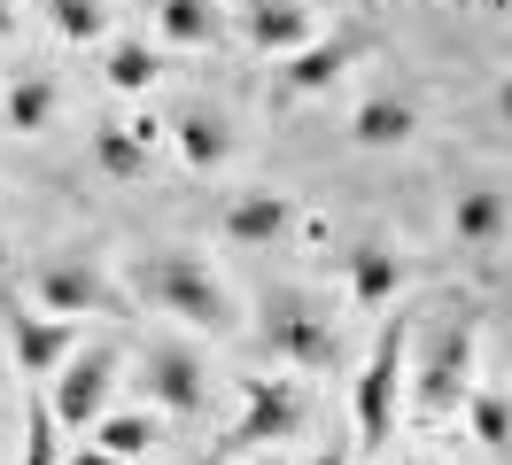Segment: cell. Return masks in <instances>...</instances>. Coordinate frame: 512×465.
<instances>
[{"label":"cell","mask_w":512,"mask_h":465,"mask_svg":"<svg viewBox=\"0 0 512 465\" xmlns=\"http://www.w3.org/2000/svg\"><path fill=\"white\" fill-rule=\"evenodd\" d=\"M132 287H140V303L171 310V318H187V326H210V334L233 318L218 272H210L202 256H187V248H163V256H148V264L132 272Z\"/></svg>","instance_id":"obj_1"},{"label":"cell","mask_w":512,"mask_h":465,"mask_svg":"<svg viewBox=\"0 0 512 465\" xmlns=\"http://www.w3.org/2000/svg\"><path fill=\"white\" fill-rule=\"evenodd\" d=\"M474 341H481L474 310H458V318H443V326L427 334V349H419V365H412L419 419H450V411L466 403V388H474Z\"/></svg>","instance_id":"obj_2"},{"label":"cell","mask_w":512,"mask_h":465,"mask_svg":"<svg viewBox=\"0 0 512 465\" xmlns=\"http://www.w3.org/2000/svg\"><path fill=\"white\" fill-rule=\"evenodd\" d=\"M404 365H412V310H396L373 341V365L357 372V442L365 450H388L396 434V388H404Z\"/></svg>","instance_id":"obj_3"},{"label":"cell","mask_w":512,"mask_h":465,"mask_svg":"<svg viewBox=\"0 0 512 465\" xmlns=\"http://www.w3.org/2000/svg\"><path fill=\"white\" fill-rule=\"evenodd\" d=\"M256 334H264V349L272 357H288V365H334V318H326L303 287H272L264 295V310H256Z\"/></svg>","instance_id":"obj_4"},{"label":"cell","mask_w":512,"mask_h":465,"mask_svg":"<svg viewBox=\"0 0 512 465\" xmlns=\"http://www.w3.org/2000/svg\"><path fill=\"white\" fill-rule=\"evenodd\" d=\"M32 295L55 310V318H78V310H117V295H109V272H101L86 248L39 256V264H32Z\"/></svg>","instance_id":"obj_5"},{"label":"cell","mask_w":512,"mask_h":465,"mask_svg":"<svg viewBox=\"0 0 512 465\" xmlns=\"http://www.w3.org/2000/svg\"><path fill=\"white\" fill-rule=\"evenodd\" d=\"M55 372H63L55 396H47L55 427H94L101 411H109V388H117V357H109V349H86V357H63Z\"/></svg>","instance_id":"obj_6"},{"label":"cell","mask_w":512,"mask_h":465,"mask_svg":"<svg viewBox=\"0 0 512 465\" xmlns=\"http://www.w3.org/2000/svg\"><path fill=\"white\" fill-rule=\"evenodd\" d=\"M140 388H148V403H163V411H202V396H210L202 357H194L187 341H148V357H140Z\"/></svg>","instance_id":"obj_7"},{"label":"cell","mask_w":512,"mask_h":465,"mask_svg":"<svg viewBox=\"0 0 512 465\" xmlns=\"http://www.w3.org/2000/svg\"><path fill=\"white\" fill-rule=\"evenodd\" d=\"M303 427V388L295 380H249L241 396V427H233V450H272L280 434Z\"/></svg>","instance_id":"obj_8"},{"label":"cell","mask_w":512,"mask_h":465,"mask_svg":"<svg viewBox=\"0 0 512 465\" xmlns=\"http://www.w3.org/2000/svg\"><path fill=\"white\" fill-rule=\"evenodd\" d=\"M70 341H78V334H70V318H32L24 303L8 310V365H24L32 380L63 365V357H70Z\"/></svg>","instance_id":"obj_9"},{"label":"cell","mask_w":512,"mask_h":465,"mask_svg":"<svg viewBox=\"0 0 512 465\" xmlns=\"http://www.w3.org/2000/svg\"><path fill=\"white\" fill-rule=\"evenodd\" d=\"M404 279H412V264H404V256H396V248H388L381 233L350 241V295H357L365 310L396 303V295H404Z\"/></svg>","instance_id":"obj_10"},{"label":"cell","mask_w":512,"mask_h":465,"mask_svg":"<svg viewBox=\"0 0 512 465\" xmlns=\"http://www.w3.org/2000/svg\"><path fill=\"white\" fill-rule=\"evenodd\" d=\"M241 39H249L256 55H288L311 39V8L303 0H249L241 8Z\"/></svg>","instance_id":"obj_11"},{"label":"cell","mask_w":512,"mask_h":465,"mask_svg":"<svg viewBox=\"0 0 512 465\" xmlns=\"http://www.w3.org/2000/svg\"><path fill=\"white\" fill-rule=\"evenodd\" d=\"M357 55H365V39H303V47H288L280 78H288V93H326Z\"/></svg>","instance_id":"obj_12"},{"label":"cell","mask_w":512,"mask_h":465,"mask_svg":"<svg viewBox=\"0 0 512 465\" xmlns=\"http://www.w3.org/2000/svg\"><path fill=\"white\" fill-rule=\"evenodd\" d=\"M288 225H295V210L280 202V194H241V202H225V217H218V233H225V241H241V248L288 241Z\"/></svg>","instance_id":"obj_13"},{"label":"cell","mask_w":512,"mask_h":465,"mask_svg":"<svg viewBox=\"0 0 512 465\" xmlns=\"http://www.w3.org/2000/svg\"><path fill=\"white\" fill-rule=\"evenodd\" d=\"M171 140H179V163L187 171H218L225 155H233V124L218 109H179L171 117Z\"/></svg>","instance_id":"obj_14"},{"label":"cell","mask_w":512,"mask_h":465,"mask_svg":"<svg viewBox=\"0 0 512 465\" xmlns=\"http://www.w3.org/2000/svg\"><path fill=\"white\" fill-rule=\"evenodd\" d=\"M505 225H512V202L497 194V186H474V194H458V210H450V233H458L466 248L505 241Z\"/></svg>","instance_id":"obj_15"},{"label":"cell","mask_w":512,"mask_h":465,"mask_svg":"<svg viewBox=\"0 0 512 465\" xmlns=\"http://www.w3.org/2000/svg\"><path fill=\"white\" fill-rule=\"evenodd\" d=\"M412 124H419L412 101H388V93H373V101L350 117V140H357V148H404V140H412Z\"/></svg>","instance_id":"obj_16"},{"label":"cell","mask_w":512,"mask_h":465,"mask_svg":"<svg viewBox=\"0 0 512 465\" xmlns=\"http://www.w3.org/2000/svg\"><path fill=\"white\" fill-rule=\"evenodd\" d=\"M148 140H156V132H148V117H140V132H125V124H101V132H94L101 171H109V179H140V171H148Z\"/></svg>","instance_id":"obj_17"},{"label":"cell","mask_w":512,"mask_h":465,"mask_svg":"<svg viewBox=\"0 0 512 465\" xmlns=\"http://www.w3.org/2000/svg\"><path fill=\"white\" fill-rule=\"evenodd\" d=\"M458 411H466L474 442H489V450H505V442H512V396H505V388H481V380H474Z\"/></svg>","instance_id":"obj_18"},{"label":"cell","mask_w":512,"mask_h":465,"mask_svg":"<svg viewBox=\"0 0 512 465\" xmlns=\"http://www.w3.org/2000/svg\"><path fill=\"white\" fill-rule=\"evenodd\" d=\"M55 101H63V93H55V78H16V86H8V101H0V117L16 124V132H39V124H55Z\"/></svg>","instance_id":"obj_19"},{"label":"cell","mask_w":512,"mask_h":465,"mask_svg":"<svg viewBox=\"0 0 512 465\" xmlns=\"http://www.w3.org/2000/svg\"><path fill=\"white\" fill-rule=\"evenodd\" d=\"M163 39L210 47V39H218V0H163Z\"/></svg>","instance_id":"obj_20"},{"label":"cell","mask_w":512,"mask_h":465,"mask_svg":"<svg viewBox=\"0 0 512 465\" xmlns=\"http://www.w3.org/2000/svg\"><path fill=\"white\" fill-rule=\"evenodd\" d=\"M101 70H109V86H117V93H148V86H156V70H163V62L148 55L140 39H117V47H109V62H101Z\"/></svg>","instance_id":"obj_21"},{"label":"cell","mask_w":512,"mask_h":465,"mask_svg":"<svg viewBox=\"0 0 512 465\" xmlns=\"http://www.w3.org/2000/svg\"><path fill=\"white\" fill-rule=\"evenodd\" d=\"M47 24L86 47V39H101V31H109V8H101V0H47Z\"/></svg>","instance_id":"obj_22"},{"label":"cell","mask_w":512,"mask_h":465,"mask_svg":"<svg viewBox=\"0 0 512 465\" xmlns=\"http://www.w3.org/2000/svg\"><path fill=\"white\" fill-rule=\"evenodd\" d=\"M94 427H101V450H117V458H140V450L156 442L148 411H109V419H94Z\"/></svg>","instance_id":"obj_23"},{"label":"cell","mask_w":512,"mask_h":465,"mask_svg":"<svg viewBox=\"0 0 512 465\" xmlns=\"http://www.w3.org/2000/svg\"><path fill=\"white\" fill-rule=\"evenodd\" d=\"M16 465H55V411H47V403L24 411V458Z\"/></svg>","instance_id":"obj_24"},{"label":"cell","mask_w":512,"mask_h":465,"mask_svg":"<svg viewBox=\"0 0 512 465\" xmlns=\"http://www.w3.org/2000/svg\"><path fill=\"white\" fill-rule=\"evenodd\" d=\"M70 465H132V458H117V450H101V442H94V450H78Z\"/></svg>","instance_id":"obj_25"},{"label":"cell","mask_w":512,"mask_h":465,"mask_svg":"<svg viewBox=\"0 0 512 465\" xmlns=\"http://www.w3.org/2000/svg\"><path fill=\"white\" fill-rule=\"evenodd\" d=\"M497 117L512 124V78H505V86H497Z\"/></svg>","instance_id":"obj_26"},{"label":"cell","mask_w":512,"mask_h":465,"mask_svg":"<svg viewBox=\"0 0 512 465\" xmlns=\"http://www.w3.org/2000/svg\"><path fill=\"white\" fill-rule=\"evenodd\" d=\"M311 465H350V458H342V450H319V458H311Z\"/></svg>","instance_id":"obj_27"},{"label":"cell","mask_w":512,"mask_h":465,"mask_svg":"<svg viewBox=\"0 0 512 465\" xmlns=\"http://www.w3.org/2000/svg\"><path fill=\"white\" fill-rule=\"evenodd\" d=\"M0 388H8V349H0Z\"/></svg>","instance_id":"obj_28"},{"label":"cell","mask_w":512,"mask_h":465,"mask_svg":"<svg viewBox=\"0 0 512 465\" xmlns=\"http://www.w3.org/2000/svg\"><path fill=\"white\" fill-rule=\"evenodd\" d=\"M241 465H280V458H241Z\"/></svg>","instance_id":"obj_29"},{"label":"cell","mask_w":512,"mask_h":465,"mask_svg":"<svg viewBox=\"0 0 512 465\" xmlns=\"http://www.w3.org/2000/svg\"><path fill=\"white\" fill-rule=\"evenodd\" d=\"M396 465H427V458H396Z\"/></svg>","instance_id":"obj_30"}]
</instances>
